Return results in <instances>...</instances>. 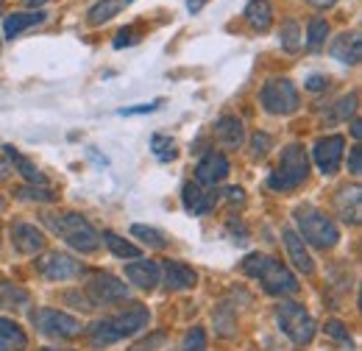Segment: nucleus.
<instances>
[{
	"label": "nucleus",
	"mask_w": 362,
	"mask_h": 351,
	"mask_svg": "<svg viewBox=\"0 0 362 351\" xmlns=\"http://www.w3.org/2000/svg\"><path fill=\"white\" fill-rule=\"evenodd\" d=\"M243 270L251 279H257L265 287V293H271V296H293V293H298L296 273L287 265L268 257V254H248L243 260Z\"/></svg>",
	"instance_id": "nucleus-1"
},
{
	"label": "nucleus",
	"mask_w": 362,
	"mask_h": 351,
	"mask_svg": "<svg viewBox=\"0 0 362 351\" xmlns=\"http://www.w3.org/2000/svg\"><path fill=\"white\" fill-rule=\"evenodd\" d=\"M151 321V312L142 304H132L129 309L112 315V318H103L95 323L92 329V346H112V343H120L126 338H132L136 332H142Z\"/></svg>",
	"instance_id": "nucleus-2"
},
{
	"label": "nucleus",
	"mask_w": 362,
	"mask_h": 351,
	"mask_svg": "<svg viewBox=\"0 0 362 351\" xmlns=\"http://www.w3.org/2000/svg\"><path fill=\"white\" fill-rule=\"evenodd\" d=\"M45 223L76 251L95 254L100 246V234L90 226V220L76 215V212H62V215H45Z\"/></svg>",
	"instance_id": "nucleus-3"
},
{
	"label": "nucleus",
	"mask_w": 362,
	"mask_h": 351,
	"mask_svg": "<svg viewBox=\"0 0 362 351\" xmlns=\"http://www.w3.org/2000/svg\"><path fill=\"white\" fill-rule=\"evenodd\" d=\"M310 176V156L304 151V145L293 142L281 151V159H279V168L268 178V187L276 192H287V190H296L307 181Z\"/></svg>",
	"instance_id": "nucleus-4"
},
{
	"label": "nucleus",
	"mask_w": 362,
	"mask_h": 351,
	"mask_svg": "<svg viewBox=\"0 0 362 351\" xmlns=\"http://www.w3.org/2000/svg\"><path fill=\"white\" fill-rule=\"evenodd\" d=\"M296 223H298V237L315 248H332L340 240V231L334 226V220L326 212H320L315 207H298L296 209Z\"/></svg>",
	"instance_id": "nucleus-5"
},
{
	"label": "nucleus",
	"mask_w": 362,
	"mask_h": 351,
	"mask_svg": "<svg viewBox=\"0 0 362 351\" xmlns=\"http://www.w3.org/2000/svg\"><path fill=\"white\" fill-rule=\"evenodd\" d=\"M276 321H279V329L296 343V346H304L315 338V321L307 309L296 301H284L276 307Z\"/></svg>",
	"instance_id": "nucleus-6"
},
{
	"label": "nucleus",
	"mask_w": 362,
	"mask_h": 351,
	"mask_svg": "<svg viewBox=\"0 0 362 351\" xmlns=\"http://www.w3.org/2000/svg\"><path fill=\"white\" fill-rule=\"evenodd\" d=\"M31 323L37 326L40 335L53 338V340H70L81 332V321L53 307H40L31 312Z\"/></svg>",
	"instance_id": "nucleus-7"
},
{
	"label": "nucleus",
	"mask_w": 362,
	"mask_h": 351,
	"mask_svg": "<svg viewBox=\"0 0 362 351\" xmlns=\"http://www.w3.org/2000/svg\"><path fill=\"white\" fill-rule=\"evenodd\" d=\"M259 100L271 115H293L298 109V89L290 79H271L259 92Z\"/></svg>",
	"instance_id": "nucleus-8"
},
{
	"label": "nucleus",
	"mask_w": 362,
	"mask_h": 351,
	"mask_svg": "<svg viewBox=\"0 0 362 351\" xmlns=\"http://www.w3.org/2000/svg\"><path fill=\"white\" fill-rule=\"evenodd\" d=\"M343 148H346V139L340 134H326L320 137L313 148V159H315L317 171L323 176H334L340 162H343Z\"/></svg>",
	"instance_id": "nucleus-9"
},
{
	"label": "nucleus",
	"mask_w": 362,
	"mask_h": 351,
	"mask_svg": "<svg viewBox=\"0 0 362 351\" xmlns=\"http://www.w3.org/2000/svg\"><path fill=\"white\" fill-rule=\"evenodd\" d=\"M87 293L92 296V304H117L129 299V287L112 273H98L87 284Z\"/></svg>",
	"instance_id": "nucleus-10"
},
{
	"label": "nucleus",
	"mask_w": 362,
	"mask_h": 351,
	"mask_svg": "<svg viewBox=\"0 0 362 351\" xmlns=\"http://www.w3.org/2000/svg\"><path fill=\"white\" fill-rule=\"evenodd\" d=\"M37 270L50 279V282H67V279H76L81 273V263L73 260L70 254H62V251H53V254H45L40 263H37Z\"/></svg>",
	"instance_id": "nucleus-11"
},
{
	"label": "nucleus",
	"mask_w": 362,
	"mask_h": 351,
	"mask_svg": "<svg viewBox=\"0 0 362 351\" xmlns=\"http://www.w3.org/2000/svg\"><path fill=\"white\" fill-rule=\"evenodd\" d=\"M11 243L20 254H40L45 248V234L31 223H14L11 226Z\"/></svg>",
	"instance_id": "nucleus-12"
},
{
	"label": "nucleus",
	"mask_w": 362,
	"mask_h": 351,
	"mask_svg": "<svg viewBox=\"0 0 362 351\" xmlns=\"http://www.w3.org/2000/svg\"><path fill=\"white\" fill-rule=\"evenodd\" d=\"M226 176H228V159L223 156V154H218V151L206 154V156L198 162V168H195L198 184H206V187L221 184Z\"/></svg>",
	"instance_id": "nucleus-13"
},
{
	"label": "nucleus",
	"mask_w": 362,
	"mask_h": 351,
	"mask_svg": "<svg viewBox=\"0 0 362 351\" xmlns=\"http://www.w3.org/2000/svg\"><path fill=\"white\" fill-rule=\"evenodd\" d=\"M162 270H165V284L168 290H189L195 287L198 282V273L184 263H176V260H165L162 263Z\"/></svg>",
	"instance_id": "nucleus-14"
},
{
	"label": "nucleus",
	"mask_w": 362,
	"mask_h": 351,
	"mask_svg": "<svg viewBox=\"0 0 362 351\" xmlns=\"http://www.w3.org/2000/svg\"><path fill=\"white\" fill-rule=\"evenodd\" d=\"M281 237H284L290 263L296 265V270H301V273H313V270H315V263H313V257H310V251H307V243H304L293 229H284Z\"/></svg>",
	"instance_id": "nucleus-15"
},
{
	"label": "nucleus",
	"mask_w": 362,
	"mask_h": 351,
	"mask_svg": "<svg viewBox=\"0 0 362 351\" xmlns=\"http://www.w3.org/2000/svg\"><path fill=\"white\" fill-rule=\"evenodd\" d=\"M184 195V209L187 212H192V215H206L215 204H218V192H204L198 184H184V190H181Z\"/></svg>",
	"instance_id": "nucleus-16"
},
{
	"label": "nucleus",
	"mask_w": 362,
	"mask_h": 351,
	"mask_svg": "<svg viewBox=\"0 0 362 351\" xmlns=\"http://www.w3.org/2000/svg\"><path fill=\"white\" fill-rule=\"evenodd\" d=\"M332 56L343 64H360V56H362V42H360V34L351 31V34H340L334 42H332Z\"/></svg>",
	"instance_id": "nucleus-17"
},
{
	"label": "nucleus",
	"mask_w": 362,
	"mask_h": 351,
	"mask_svg": "<svg viewBox=\"0 0 362 351\" xmlns=\"http://www.w3.org/2000/svg\"><path fill=\"white\" fill-rule=\"evenodd\" d=\"M126 279L136 284L139 290H153L159 284V265L151 263V260L126 265Z\"/></svg>",
	"instance_id": "nucleus-18"
},
{
	"label": "nucleus",
	"mask_w": 362,
	"mask_h": 351,
	"mask_svg": "<svg viewBox=\"0 0 362 351\" xmlns=\"http://www.w3.org/2000/svg\"><path fill=\"white\" fill-rule=\"evenodd\" d=\"M47 20L45 11H17V14H8L6 23H3V34L8 40H14L17 34H23L25 28H34V25H42Z\"/></svg>",
	"instance_id": "nucleus-19"
},
{
	"label": "nucleus",
	"mask_w": 362,
	"mask_h": 351,
	"mask_svg": "<svg viewBox=\"0 0 362 351\" xmlns=\"http://www.w3.org/2000/svg\"><path fill=\"white\" fill-rule=\"evenodd\" d=\"M337 215L346 220V223H351V226H357L360 223V187H346V190H340V195H337Z\"/></svg>",
	"instance_id": "nucleus-20"
},
{
	"label": "nucleus",
	"mask_w": 362,
	"mask_h": 351,
	"mask_svg": "<svg viewBox=\"0 0 362 351\" xmlns=\"http://www.w3.org/2000/svg\"><path fill=\"white\" fill-rule=\"evenodd\" d=\"M25 346H28V338L20 329V323L0 318V351H25Z\"/></svg>",
	"instance_id": "nucleus-21"
},
{
	"label": "nucleus",
	"mask_w": 362,
	"mask_h": 351,
	"mask_svg": "<svg viewBox=\"0 0 362 351\" xmlns=\"http://www.w3.org/2000/svg\"><path fill=\"white\" fill-rule=\"evenodd\" d=\"M3 151H6V156H8V162H11L14 168H17V173L23 176L25 181H31V184H40V187L45 184V176H42V171H40V168H37V165H34L31 159H25V156H23V154H20L17 148H11V145H6Z\"/></svg>",
	"instance_id": "nucleus-22"
},
{
	"label": "nucleus",
	"mask_w": 362,
	"mask_h": 351,
	"mask_svg": "<svg viewBox=\"0 0 362 351\" xmlns=\"http://www.w3.org/2000/svg\"><path fill=\"white\" fill-rule=\"evenodd\" d=\"M215 134L223 139L226 148H240L243 139H245V132H243V120H237L234 115H226L215 123Z\"/></svg>",
	"instance_id": "nucleus-23"
},
{
	"label": "nucleus",
	"mask_w": 362,
	"mask_h": 351,
	"mask_svg": "<svg viewBox=\"0 0 362 351\" xmlns=\"http://www.w3.org/2000/svg\"><path fill=\"white\" fill-rule=\"evenodd\" d=\"M245 20H248L251 28L268 31L273 23V6L268 0H251V3L245 6Z\"/></svg>",
	"instance_id": "nucleus-24"
},
{
	"label": "nucleus",
	"mask_w": 362,
	"mask_h": 351,
	"mask_svg": "<svg viewBox=\"0 0 362 351\" xmlns=\"http://www.w3.org/2000/svg\"><path fill=\"white\" fill-rule=\"evenodd\" d=\"M132 0H100V3H95L90 8V25H103V23H109L112 17H117L126 6H129Z\"/></svg>",
	"instance_id": "nucleus-25"
},
{
	"label": "nucleus",
	"mask_w": 362,
	"mask_h": 351,
	"mask_svg": "<svg viewBox=\"0 0 362 351\" xmlns=\"http://www.w3.org/2000/svg\"><path fill=\"white\" fill-rule=\"evenodd\" d=\"M109 248H112V254L115 257H120V260H136L139 257V248H136L134 243H129V240H123V237H117L115 231H103V237H100Z\"/></svg>",
	"instance_id": "nucleus-26"
},
{
	"label": "nucleus",
	"mask_w": 362,
	"mask_h": 351,
	"mask_svg": "<svg viewBox=\"0 0 362 351\" xmlns=\"http://www.w3.org/2000/svg\"><path fill=\"white\" fill-rule=\"evenodd\" d=\"M151 151H153V156H156L159 162H173V159L179 156L176 142H173L168 134H153V137H151Z\"/></svg>",
	"instance_id": "nucleus-27"
},
{
	"label": "nucleus",
	"mask_w": 362,
	"mask_h": 351,
	"mask_svg": "<svg viewBox=\"0 0 362 351\" xmlns=\"http://www.w3.org/2000/svg\"><path fill=\"white\" fill-rule=\"evenodd\" d=\"M279 42H281V47H284L287 53H296V50L301 47V25H298L296 20H287V23L281 25V31H279Z\"/></svg>",
	"instance_id": "nucleus-28"
},
{
	"label": "nucleus",
	"mask_w": 362,
	"mask_h": 351,
	"mask_svg": "<svg viewBox=\"0 0 362 351\" xmlns=\"http://www.w3.org/2000/svg\"><path fill=\"white\" fill-rule=\"evenodd\" d=\"M132 234L139 237L145 246H151V248H165L168 246V237L159 231V229H153V226H142V223H134L132 226Z\"/></svg>",
	"instance_id": "nucleus-29"
},
{
	"label": "nucleus",
	"mask_w": 362,
	"mask_h": 351,
	"mask_svg": "<svg viewBox=\"0 0 362 351\" xmlns=\"http://www.w3.org/2000/svg\"><path fill=\"white\" fill-rule=\"evenodd\" d=\"M326 37H329V23L323 20V17H315V20H310V25H307V45L317 50L320 45L326 42Z\"/></svg>",
	"instance_id": "nucleus-30"
},
{
	"label": "nucleus",
	"mask_w": 362,
	"mask_h": 351,
	"mask_svg": "<svg viewBox=\"0 0 362 351\" xmlns=\"http://www.w3.org/2000/svg\"><path fill=\"white\" fill-rule=\"evenodd\" d=\"M354 112H357V92L340 98V100L334 103V112L329 115V120H332V123H334V120H349Z\"/></svg>",
	"instance_id": "nucleus-31"
},
{
	"label": "nucleus",
	"mask_w": 362,
	"mask_h": 351,
	"mask_svg": "<svg viewBox=\"0 0 362 351\" xmlns=\"http://www.w3.org/2000/svg\"><path fill=\"white\" fill-rule=\"evenodd\" d=\"M181 351H206V332H204L201 326L189 329V332H187V338H184Z\"/></svg>",
	"instance_id": "nucleus-32"
},
{
	"label": "nucleus",
	"mask_w": 362,
	"mask_h": 351,
	"mask_svg": "<svg viewBox=\"0 0 362 351\" xmlns=\"http://www.w3.org/2000/svg\"><path fill=\"white\" fill-rule=\"evenodd\" d=\"M271 145H273L271 134L257 132L254 137H251V156H254V159H262V156L268 154V148H271Z\"/></svg>",
	"instance_id": "nucleus-33"
},
{
	"label": "nucleus",
	"mask_w": 362,
	"mask_h": 351,
	"mask_svg": "<svg viewBox=\"0 0 362 351\" xmlns=\"http://www.w3.org/2000/svg\"><path fill=\"white\" fill-rule=\"evenodd\" d=\"M326 335L334 338V340H340V343H351V335H349L346 323H340V321H329L326 323Z\"/></svg>",
	"instance_id": "nucleus-34"
},
{
	"label": "nucleus",
	"mask_w": 362,
	"mask_h": 351,
	"mask_svg": "<svg viewBox=\"0 0 362 351\" xmlns=\"http://www.w3.org/2000/svg\"><path fill=\"white\" fill-rule=\"evenodd\" d=\"M20 198H34V201H53V192L45 187H20Z\"/></svg>",
	"instance_id": "nucleus-35"
},
{
	"label": "nucleus",
	"mask_w": 362,
	"mask_h": 351,
	"mask_svg": "<svg viewBox=\"0 0 362 351\" xmlns=\"http://www.w3.org/2000/svg\"><path fill=\"white\" fill-rule=\"evenodd\" d=\"M162 106V100H151V103H139V106H132V109H120L123 117H132V115H151Z\"/></svg>",
	"instance_id": "nucleus-36"
},
{
	"label": "nucleus",
	"mask_w": 362,
	"mask_h": 351,
	"mask_svg": "<svg viewBox=\"0 0 362 351\" xmlns=\"http://www.w3.org/2000/svg\"><path fill=\"white\" fill-rule=\"evenodd\" d=\"M349 171H351L354 176L362 173V151H360V145H354V148H351V154H349Z\"/></svg>",
	"instance_id": "nucleus-37"
},
{
	"label": "nucleus",
	"mask_w": 362,
	"mask_h": 351,
	"mask_svg": "<svg viewBox=\"0 0 362 351\" xmlns=\"http://www.w3.org/2000/svg\"><path fill=\"white\" fill-rule=\"evenodd\" d=\"M326 84H329L326 76H310V79H307V89H310V92H320V89H326Z\"/></svg>",
	"instance_id": "nucleus-38"
},
{
	"label": "nucleus",
	"mask_w": 362,
	"mask_h": 351,
	"mask_svg": "<svg viewBox=\"0 0 362 351\" xmlns=\"http://www.w3.org/2000/svg\"><path fill=\"white\" fill-rule=\"evenodd\" d=\"M134 42V31L132 28H123L117 37H115V47H126V45Z\"/></svg>",
	"instance_id": "nucleus-39"
},
{
	"label": "nucleus",
	"mask_w": 362,
	"mask_h": 351,
	"mask_svg": "<svg viewBox=\"0 0 362 351\" xmlns=\"http://www.w3.org/2000/svg\"><path fill=\"white\" fill-rule=\"evenodd\" d=\"M226 195H228V201H243V195H245V192H243L240 187H228Z\"/></svg>",
	"instance_id": "nucleus-40"
},
{
	"label": "nucleus",
	"mask_w": 362,
	"mask_h": 351,
	"mask_svg": "<svg viewBox=\"0 0 362 351\" xmlns=\"http://www.w3.org/2000/svg\"><path fill=\"white\" fill-rule=\"evenodd\" d=\"M204 6H206V0H187V8H189L192 14H195V11H201Z\"/></svg>",
	"instance_id": "nucleus-41"
},
{
	"label": "nucleus",
	"mask_w": 362,
	"mask_h": 351,
	"mask_svg": "<svg viewBox=\"0 0 362 351\" xmlns=\"http://www.w3.org/2000/svg\"><path fill=\"white\" fill-rule=\"evenodd\" d=\"M310 6H315V8H329V6H334L337 0H307Z\"/></svg>",
	"instance_id": "nucleus-42"
},
{
	"label": "nucleus",
	"mask_w": 362,
	"mask_h": 351,
	"mask_svg": "<svg viewBox=\"0 0 362 351\" xmlns=\"http://www.w3.org/2000/svg\"><path fill=\"white\" fill-rule=\"evenodd\" d=\"M351 134H354V139H360V120H354V123H351Z\"/></svg>",
	"instance_id": "nucleus-43"
},
{
	"label": "nucleus",
	"mask_w": 362,
	"mask_h": 351,
	"mask_svg": "<svg viewBox=\"0 0 362 351\" xmlns=\"http://www.w3.org/2000/svg\"><path fill=\"white\" fill-rule=\"evenodd\" d=\"M47 0H28V6H31V8H37V6H45Z\"/></svg>",
	"instance_id": "nucleus-44"
},
{
	"label": "nucleus",
	"mask_w": 362,
	"mask_h": 351,
	"mask_svg": "<svg viewBox=\"0 0 362 351\" xmlns=\"http://www.w3.org/2000/svg\"><path fill=\"white\" fill-rule=\"evenodd\" d=\"M8 173V162H0V178Z\"/></svg>",
	"instance_id": "nucleus-45"
},
{
	"label": "nucleus",
	"mask_w": 362,
	"mask_h": 351,
	"mask_svg": "<svg viewBox=\"0 0 362 351\" xmlns=\"http://www.w3.org/2000/svg\"><path fill=\"white\" fill-rule=\"evenodd\" d=\"M0 17H3V0H0Z\"/></svg>",
	"instance_id": "nucleus-46"
},
{
	"label": "nucleus",
	"mask_w": 362,
	"mask_h": 351,
	"mask_svg": "<svg viewBox=\"0 0 362 351\" xmlns=\"http://www.w3.org/2000/svg\"><path fill=\"white\" fill-rule=\"evenodd\" d=\"M40 351H56V349H40Z\"/></svg>",
	"instance_id": "nucleus-47"
}]
</instances>
